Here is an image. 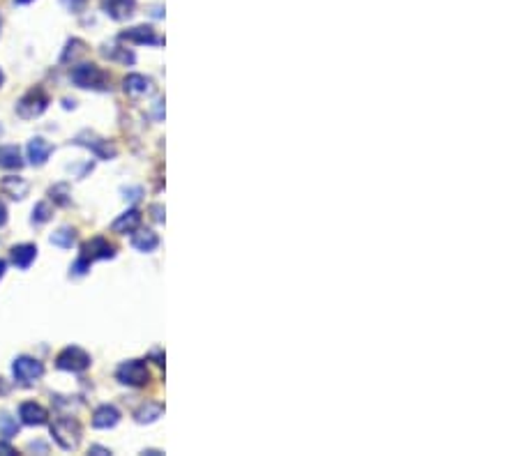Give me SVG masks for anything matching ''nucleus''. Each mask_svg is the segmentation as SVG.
I'll return each mask as SVG.
<instances>
[{"label": "nucleus", "mask_w": 519, "mask_h": 456, "mask_svg": "<svg viewBox=\"0 0 519 456\" xmlns=\"http://www.w3.org/2000/svg\"><path fill=\"white\" fill-rule=\"evenodd\" d=\"M51 436L63 450H76L78 440H81V426H78L76 419L69 417L56 419L54 426H51Z\"/></svg>", "instance_id": "1"}, {"label": "nucleus", "mask_w": 519, "mask_h": 456, "mask_svg": "<svg viewBox=\"0 0 519 456\" xmlns=\"http://www.w3.org/2000/svg\"><path fill=\"white\" fill-rule=\"evenodd\" d=\"M12 373H14L16 383L25 385V388H30V385H35L44 376V364L37 362V359L28 357V355H21V357L14 359Z\"/></svg>", "instance_id": "2"}, {"label": "nucleus", "mask_w": 519, "mask_h": 456, "mask_svg": "<svg viewBox=\"0 0 519 456\" xmlns=\"http://www.w3.org/2000/svg\"><path fill=\"white\" fill-rule=\"evenodd\" d=\"M116 378L122 385H129V388H144L151 380V371H148L146 362H141V359H129V362H122L118 366Z\"/></svg>", "instance_id": "3"}, {"label": "nucleus", "mask_w": 519, "mask_h": 456, "mask_svg": "<svg viewBox=\"0 0 519 456\" xmlns=\"http://www.w3.org/2000/svg\"><path fill=\"white\" fill-rule=\"evenodd\" d=\"M69 78H72V83L76 88H95V90H102L104 83H107V74L93 63H83V65L74 67Z\"/></svg>", "instance_id": "4"}, {"label": "nucleus", "mask_w": 519, "mask_h": 456, "mask_svg": "<svg viewBox=\"0 0 519 456\" xmlns=\"http://www.w3.org/2000/svg\"><path fill=\"white\" fill-rule=\"evenodd\" d=\"M56 366L63 371H72V373H81L91 366V355L81 350L78 346H69L63 353L56 357Z\"/></svg>", "instance_id": "5"}, {"label": "nucleus", "mask_w": 519, "mask_h": 456, "mask_svg": "<svg viewBox=\"0 0 519 456\" xmlns=\"http://www.w3.org/2000/svg\"><path fill=\"white\" fill-rule=\"evenodd\" d=\"M47 107H49V97L44 95V90L35 88V90H30L25 97L19 100V104H16V113H19L21 118L30 120V118L42 116V113L47 111Z\"/></svg>", "instance_id": "6"}, {"label": "nucleus", "mask_w": 519, "mask_h": 456, "mask_svg": "<svg viewBox=\"0 0 519 456\" xmlns=\"http://www.w3.org/2000/svg\"><path fill=\"white\" fill-rule=\"evenodd\" d=\"M116 256V249L111 247V244L104 240V238H95V240H91L83 247V253H81V258L83 260H88V263H93V260H100V258H113Z\"/></svg>", "instance_id": "7"}, {"label": "nucleus", "mask_w": 519, "mask_h": 456, "mask_svg": "<svg viewBox=\"0 0 519 456\" xmlns=\"http://www.w3.org/2000/svg\"><path fill=\"white\" fill-rule=\"evenodd\" d=\"M19 417H21V422L28 424V426H42V424L49 422V413L40 406V403H35V401L21 403Z\"/></svg>", "instance_id": "8"}, {"label": "nucleus", "mask_w": 519, "mask_h": 456, "mask_svg": "<svg viewBox=\"0 0 519 456\" xmlns=\"http://www.w3.org/2000/svg\"><path fill=\"white\" fill-rule=\"evenodd\" d=\"M120 40L132 42V44H162V40L157 37V32L151 25H136V28L120 32Z\"/></svg>", "instance_id": "9"}, {"label": "nucleus", "mask_w": 519, "mask_h": 456, "mask_svg": "<svg viewBox=\"0 0 519 456\" xmlns=\"http://www.w3.org/2000/svg\"><path fill=\"white\" fill-rule=\"evenodd\" d=\"M104 10L116 21L129 19L136 10V0H104Z\"/></svg>", "instance_id": "10"}, {"label": "nucleus", "mask_w": 519, "mask_h": 456, "mask_svg": "<svg viewBox=\"0 0 519 456\" xmlns=\"http://www.w3.org/2000/svg\"><path fill=\"white\" fill-rule=\"evenodd\" d=\"M118 422H120V413H118V408H113V406H100L93 415L95 428H113Z\"/></svg>", "instance_id": "11"}, {"label": "nucleus", "mask_w": 519, "mask_h": 456, "mask_svg": "<svg viewBox=\"0 0 519 456\" xmlns=\"http://www.w3.org/2000/svg\"><path fill=\"white\" fill-rule=\"evenodd\" d=\"M122 88H125V92L132 95V97H139V95H146L153 90V81L141 74H129L122 81Z\"/></svg>", "instance_id": "12"}, {"label": "nucleus", "mask_w": 519, "mask_h": 456, "mask_svg": "<svg viewBox=\"0 0 519 456\" xmlns=\"http://www.w3.org/2000/svg\"><path fill=\"white\" fill-rule=\"evenodd\" d=\"M51 152H54V148H51V143L44 141V138H33L28 143V160L33 166H42L49 160Z\"/></svg>", "instance_id": "13"}, {"label": "nucleus", "mask_w": 519, "mask_h": 456, "mask_svg": "<svg viewBox=\"0 0 519 456\" xmlns=\"http://www.w3.org/2000/svg\"><path fill=\"white\" fill-rule=\"evenodd\" d=\"M35 256H37V247L35 244H16L12 249V263L21 270H28Z\"/></svg>", "instance_id": "14"}, {"label": "nucleus", "mask_w": 519, "mask_h": 456, "mask_svg": "<svg viewBox=\"0 0 519 456\" xmlns=\"http://www.w3.org/2000/svg\"><path fill=\"white\" fill-rule=\"evenodd\" d=\"M139 224H141V212L139 210H127L125 215H120L116 222H113V231L116 233H120V235H125V233H132V231H136L139 228Z\"/></svg>", "instance_id": "15"}, {"label": "nucleus", "mask_w": 519, "mask_h": 456, "mask_svg": "<svg viewBox=\"0 0 519 456\" xmlns=\"http://www.w3.org/2000/svg\"><path fill=\"white\" fill-rule=\"evenodd\" d=\"M0 189H3V194L12 196V198H23L28 194V182L23 178H16V175H10V178H5L0 182Z\"/></svg>", "instance_id": "16"}, {"label": "nucleus", "mask_w": 519, "mask_h": 456, "mask_svg": "<svg viewBox=\"0 0 519 456\" xmlns=\"http://www.w3.org/2000/svg\"><path fill=\"white\" fill-rule=\"evenodd\" d=\"M0 166H3V169H21L23 160H21L19 148H16V145H3V148H0Z\"/></svg>", "instance_id": "17"}, {"label": "nucleus", "mask_w": 519, "mask_h": 456, "mask_svg": "<svg viewBox=\"0 0 519 456\" xmlns=\"http://www.w3.org/2000/svg\"><path fill=\"white\" fill-rule=\"evenodd\" d=\"M157 244H160V238L153 233V231H141L136 233L134 238H132V247H134L136 251H153L157 249Z\"/></svg>", "instance_id": "18"}, {"label": "nucleus", "mask_w": 519, "mask_h": 456, "mask_svg": "<svg viewBox=\"0 0 519 456\" xmlns=\"http://www.w3.org/2000/svg\"><path fill=\"white\" fill-rule=\"evenodd\" d=\"M78 145H88L93 148V152L102 157V160H111V157H116V148L109 145V141H102V138H93V141H83V138H76Z\"/></svg>", "instance_id": "19"}, {"label": "nucleus", "mask_w": 519, "mask_h": 456, "mask_svg": "<svg viewBox=\"0 0 519 456\" xmlns=\"http://www.w3.org/2000/svg\"><path fill=\"white\" fill-rule=\"evenodd\" d=\"M162 413H164V408L160 406V403H146V406H141L136 410L134 417H136L139 424H151L157 417H162Z\"/></svg>", "instance_id": "20"}, {"label": "nucleus", "mask_w": 519, "mask_h": 456, "mask_svg": "<svg viewBox=\"0 0 519 456\" xmlns=\"http://www.w3.org/2000/svg\"><path fill=\"white\" fill-rule=\"evenodd\" d=\"M74 240H76V235L72 228H60V231L51 235V244H56L60 249H69L74 244Z\"/></svg>", "instance_id": "21"}, {"label": "nucleus", "mask_w": 519, "mask_h": 456, "mask_svg": "<svg viewBox=\"0 0 519 456\" xmlns=\"http://www.w3.org/2000/svg\"><path fill=\"white\" fill-rule=\"evenodd\" d=\"M104 56L107 58H111V60H120V63H125V65H132L134 63V54H132V51H127V49H120V47H107L102 51Z\"/></svg>", "instance_id": "22"}, {"label": "nucleus", "mask_w": 519, "mask_h": 456, "mask_svg": "<svg viewBox=\"0 0 519 456\" xmlns=\"http://www.w3.org/2000/svg\"><path fill=\"white\" fill-rule=\"evenodd\" d=\"M19 433V424H16V419L10 417V415H0V436L5 438V440H10Z\"/></svg>", "instance_id": "23"}, {"label": "nucleus", "mask_w": 519, "mask_h": 456, "mask_svg": "<svg viewBox=\"0 0 519 456\" xmlns=\"http://www.w3.org/2000/svg\"><path fill=\"white\" fill-rule=\"evenodd\" d=\"M51 198L56 200L58 205H67L69 203V189H67V185H56V187H51Z\"/></svg>", "instance_id": "24"}, {"label": "nucleus", "mask_w": 519, "mask_h": 456, "mask_svg": "<svg viewBox=\"0 0 519 456\" xmlns=\"http://www.w3.org/2000/svg\"><path fill=\"white\" fill-rule=\"evenodd\" d=\"M49 217H51V210H49L47 203H37V205H35V210H33V224L49 222Z\"/></svg>", "instance_id": "25"}, {"label": "nucleus", "mask_w": 519, "mask_h": 456, "mask_svg": "<svg viewBox=\"0 0 519 456\" xmlns=\"http://www.w3.org/2000/svg\"><path fill=\"white\" fill-rule=\"evenodd\" d=\"M141 194H144V191H141V187H134V189H125V198H129L132 203H134V200H139V198H141Z\"/></svg>", "instance_id": "26"}, {"label": "nucleus", "mask_w": 519, "mask_h": 456, "mask_svg": "<svg viewBox=\"0 0 519 456\" xmlns=\"http://www.w3.org/2000/svg\"><path fill=\"white\" fill-rule=\"evenodd\" d=\"M151 212H153V219H155V222H164V208L162 205H153L151 208Z\"/></svg>", "instance_id": "27"}, {"label": "nucleus", "mask_w": 519, "mask_h": 456, "mask_svg": "<svg viewBox=\"0 0 519 456\" xmlns=\"http://www.w3.org/2000/svg\"><path fill=\"white\" fill-rule=\"evenodd\" d=\"M91 454H98V456H107V454H111L107 447H100V445H93L91 447Z\"/></svg>", "instance_id": "28"}, {"label": "nucleus", "mask_w": 519, "mask_h": 456, "mask_svg": "<svg viewBox=\"0 0 519 456\" xmlns=\"http://www.w3.org/2000/svg\"><path fill=\"white\" fill-rule=\"evenodd\" d=\"M0 454H14V447L10 443L0 440Z\"/></svg>", "instance_id": "29"}, {"label": "nucleus", "mask_w": 519, "mask_h": 456, "mask_svg": "<svg viewBox=\"0 0 519 456\" xmlns=\"http://www.w3.org/2000/svg\"><path fill=\"white\" fill-rule=\"evenodd\" d=\"M5 219H7V210H5V205L0 203V226L5 224Z\"/></svg>", "instance_id": "30"}, {"label": "nucleus", "mask_w": 519, "mask_h": 456, "mask_svg": "<svg viewBox=\"0 0 519 456\" xmlns=\"http://www.w3.org/2000/svg\"><path fill=\"white\" fill-rule=\"evenodd\" d=\"M3 275H5V260H0V279H3Z\"/></svg>", "instance_id": "31"}, {"label": "nucleus", "mask_w": 519, "mask_h": 456, "mask_svg": "<svg viewBox=\"0 0 519 456\" xmlns=\"http://www.w3.org/2000/svg\"><path fill=\"white\" fill-rule=\"evenodd\" d=\"M16 5H28V3H33V0H14Z\"/></svg>", "instance_id": "32"}, {"label": "nucleus", "mask_w": 519, "mask_h": 456, "mask_svg": "<svg viewBox=\"0 0 519 456\" xmlns=\"http://www.w3.org/2000/svg\"><path fill=\"white\" fill-rule=\"evenodd\" d=\"M0 85H3V72H0Z\"/></svg>", "instance_id": "33"}]
</instances>
